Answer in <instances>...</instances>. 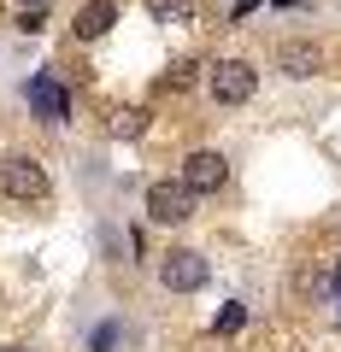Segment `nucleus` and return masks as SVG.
Here are the masks:
<instances>
[{
    "label": "nucleus",
    "instance_id": "11",
    "mask_svg": "<svg viewBox=\"0 0 341 352\" xmlns=\"http://www.w3.org/2000/svg\"><path fill=\"white\" fill-rule=\"evenodd\" d=\"M141 129H147V112H141V106H124V112L112 118V135H118V141H136Z\"/></svg>",
    "mask_w": 341,
    "mask_h": 352
},
{
    "label": "nucleus",
    "instance_id": "2",
    "mask_svg": "<svg viewBox=\"0 0 341 352\" xmlns=\"http://www.w3.org/2000/svg\"><path fill=\"white\" fill-rule=\"evenodd\" d=\"M206 276H212V264H206L194 247H171L159 258V288H171V294H200Z\"/></svg>",
    "mask_w": 341,
    "mask_h": 352
},
{
    "label": "nucleus",
    "instance_id": "5",
    "mask_svg": "<svg viewBox=\"0 0 341 352\" xmlns=\"http://www.w3.org/2000/svg\"><path fill=\"white\" fill-rule=\"evenodd\" d=\"M147 217L153 223H189L194 217V194L183 182H153L147 188Z\"/></svg>",
    "mask_w": 341,
    "mask_h": 352
},
{
    "label": "nucleus",
    "instance_id": "14",
    "mask_svg": "<svg viewBox=\"0 0 341 352\" xmlns=\"http://www.w3.org/2000/svg\"><path fill=\"white\" fill-rule=\"evenodd\" d=\"M0 352H30V346H0Z\"/></svg>",
    "mask_w": 341,
    "mask_h": 352
},
{
    "label": "nucleus",
    "instance_id": "9",
    "mask_svg": "<svg viewBox=\"0 0 341 352\" xmlns=\"http://www.w3.org/2000/svg\"><path fill=\"white\" fill-rule=\"evenodd\" d=\"M153 24H189L194 18V0H141Z\"/></svg>",
    "mask_w": 341,
    "mask_h": 352
},
{
    "label": "nucleus",
    "instance_id": "4",
    "mask_svg": "<svg viewBox=\"0 0 341 352\" xmlns=\"http://www.w3.org/2000/svg\"><path fill=\"white\" fill-rule=\"evenodd\" d=\"M183 188L189 194H218L229 182V159L224 153H212V147H200V153H189V159H183V176H177Z\"/></svg>",
    "mask_w": 341,
    "mask_h": 352
},
{
    "label": "nucleus",
    "instance_id": "8",
    "mask_svg": "<svg viewBox=\"0 0 341 352\" xmlns=\"http://www.w3.org/2000/svg\"><path fill=\"white\" fill-rule=\"evenodd\" d=\"M112 24H118V6H112V0H89V6L76 12L71 36H76V41H101V36H106Z\"/></svg>",
    "mask_w": 341,
    "mask_h": 352
},
{
    "label": "nucleus",
    "instance_id": "3",
    "mask_svg": "<svg viewBox=\"0 0 341 352\" xmlns=\"http://www.w3.org/2000/svg\"><path fill=\"white\" fill-rule=\"evenodd\" d=\"M206 88H212V100H218V106H241V100H253L259 71H253L247 59H218L212 76H206Z\"/></svg>",
    "mask_w": 341,
    "mask_h": 352
},
{
    "label": "nucleus",
    "instance_id": "6",
    "mask_svg": "<svg viewBox=\"0 0 341 352\" xmlns=\"http://www.w3.org/2000/svg\"><path fill=\"white\" fill-rule=\"evenodd\" d=\"M24 100H30V112H36L41 124H65V118H71V94H65L53 76H30V82H24Z\"/></svg>",
    "mask_w": 341,
    "mask_h": 352
},
{
    "label": "nucleus",
    "instance_id": "1",
    "mask_svg": "<svg viewBox=\"0 0 341 352\" xmlns=\"http://www.w3.org/2000/svg\"><path fill=\"white\" fill-rule=\"evenodd\" d=\"M48 170H41V159H30V153H6L0 159V194L6 200H48Z\"/></svg>",
    "mask_w": 341,
    "mask_h": 352
},
{
    "label": "nucleus",
    "instance_id": "7",
    "mask_svg": "<svg viewBox=\"0 0 341 352\" xmlns=\"http://www.w3.org/2000/svg\"><path fill=\"white\" fill-rule=\"evenodd\" d=\"M277 71L294 76V82L318 76V71H324V53H318V41H282V47H277Z\"/></svg>",
    "mask_w": 341,
    "mask_h": 352
},
{
    "label": "nucleus",
    "instance_id": "10",
    "mask_svg": "<svg viewBox=\"0 0 341 352\" xmlns=\"http://www.w3.org/2000/svg\"><path fill=\"white\" fill-rule=\"evenodd\" d=\"M89 352H124V323H118V317L94 323L89 329Z\"/></svg>",
    "mask_w": 341,
    "mask_h": 352
},
{
    "label": "nucleus",
    "instance_id": "13",
    "mask_svg": "<svg viewBox=\"0 0 341 352\" xmlns=\"http://www.w3.org/2000/svg\"><path fill=\"white\" fill-rule=\"evenodd\" d=\"M18 6H24V12H41V6H48V0H18Z\"/></svg>",
    "mask_w": 341,
    "mask_h": 352
},
{
    "label": "nucleus",
    "instance_id": "12",
    "mask_svg": "<svg viewBox=\"0 0 341 352\" xmlns=\"http://www.w3.org/2000/svg\"><path fill=\"white\" fill-rule=\"evenodd\" d=\"M189 82H194V65H177V71L165 76V88H189Z\"/></svg>",
    "mask_w": 341,
    "mask_h": 352
}]
</instances>
